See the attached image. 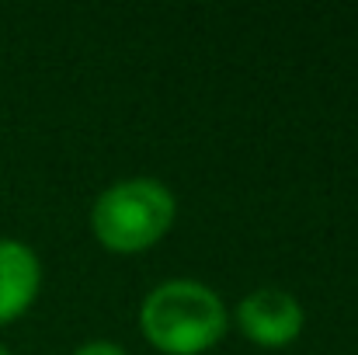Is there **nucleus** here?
Returning <instances> with one entry per match:
<instances>
[{"instance_id": "obj_2", "label": "nucleus", "mask_w": 358, "mask_h": 355, "mask_svg": "<svg viewBox=\"0 0 358 355\" xmlns=\"http://www.w3.org/2000/svg\"><path fill=\"white\" fill-rule=\"evenodd\" d=\"M174 192L157 178H125L108 185L91 206V230L115 254H139L171 230Z\"/></svg>"}, {"instance_id": "obj_6", "label": "nucleus", "mask_w": 358, "mask_h": 355, "mask_svg": "<svg viewBox=\"0 0 358 355\" xmlns=\"http://www.w3.org/2000/svg\"><path fill=\"white\" fill-rule=\"evenodd\" d=\"M0 355H10V349H3V345H0Z\"/></svg>"}, {"instance_id": "obj_4", "label": "nucleus", "mask_w": 358, "mask_h": 355, "mask_svg": "<svg viewBox=\"0 0 358 355\" xmlns=\"http://www.w3.org/2000/svg\"><path fill=\"white\" fill-rule=\"evenodd\" d=\"M38 286H42L38 254L14 237H0V324H10L28 310L31 300L38 296Z\"/></svg>"}, {"instance_id": "obj_5", "label": "nucleus", "mask_w": 358, "mask_h": 355, "mask_svg": "<svg viewBox=\"0 0 358 355\" xmlns=\"http://www.w3.org/2000/svg\"><path fill=\"white\" fill-rule=\"evenodd\" d=\"M73 355H129L122 345L115 342H87V345H80Z\"/></svg>"}, {"instance_id": "obj_3", "label": "nucleus", "mask_w": 358, "mask_h": 355, "mask_svg": "<svg viewBox=\"0 0 358 355\" xmlns=\"http://www.w3.org/2000/svg\"><path fill=\"white\" fill-rule=\"evenodd\" d=\"M303 321H306L303 303L289 289H278V286H264V289L247 293L237 307L240 331L261 349L292 345L303 331Z\"/></svg>"}, {"instance_id": "obj_1", "label": "nucleus", "mask_w": 358, "mask_h": 355, "mask_svg": "<svg viewBox=\"0 0 358 355\" xmlns=\"http://www.w3.org/2000/svg\"><path fill=\"white\" fill-rule=\"evenodd\" d=\"M139 328L160 352L199 355L227 335V303L206 282L167 279L143 296Z\"/></svg>"}]
</instances>
